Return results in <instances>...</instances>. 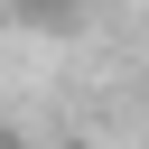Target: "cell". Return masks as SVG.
<instances>
[{
    "label": "cell",
    "instance_id": "cell-1",
    "mask_svg": "<svg viewBox=\"0 0 149 149\" xmlns=\"http://www.w3.org/2000/svg\"><path fill=\"white\" fill-rule=\"evenodd\" d=\"M0 149H37V140H0Z\"/></svg>",
    "mask_w": 149,
    "mask_h": 149
}]
</instances>
